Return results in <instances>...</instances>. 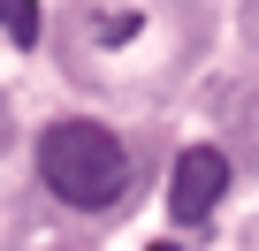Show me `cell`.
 <instances>
[{
	"label": "cell",
	"mask_w": 259,
	"mask_h": 251,
	"mask_svg": "<svg viewBox=\"0 0 259 251\" xmlns=\"http://www.w3.org/2000/svg\"><path fill=\"white\" fill-rule=\"evenodd\" d=\"M38 183L61 206H76V213H107L130 190V153H122V137L107 130V122L69 114V122H54V130L38 137Z\"/></svg>",
	"instance_id": "1"
},
{
	"label": "cell",
	"mask_w": 259,
	"mask_h": 251,
	"mask_svg": "<svg viewBox=\"0 0 259 251\" xmlns=\"http://www.w3.org/2000/svg\"><path fill=\"white\" fill-rule=\"evenodd\" d=\"M221 198H229V153H221V145H191V153H176V175H168V213H176L183 228H198Z\"/></svg>",
	"instance_id": "2"
},
{
	"label": "cell",
	"mask_w": 259,
	"mask_h": 251,
	"mask_svg": "<svg viewBox=\"0 0 259 251\" xmlns=\"http://www.w3.org/2000/svg\"><path fill=\"white\" fill-rule=\"evenodd\" d=\"M0 31H8V38L31 54V46H38V31H46V23H38V0H0Z\"/></svg>",
	"instance_id": "3"
},
{
	"label": "cell",
	"mask_w": 259,
	"mask_h": 251,
	"mask_svg": "<svg viewBox=\"0 0 259 251\" xmlns=\"http://www.w3.org/2000/svg\"><path fill=\"white\" fill-rule=\"evenodd\" d=\"M99 38L122 46V38H138V16H99Z\"/></svg>",
	"instance_id": "4"
},
{
	"label": "cell",
	"mask_w": 259,
	"mask_h": 251,
	"mask_svg": "<svg viewBox=\"0 0 259 251\" xmlns=\"http://www.w3.org/2000/svg\"><path fill=\"white\" fill-rule=\"evenodd\" d=\"M153 251H183V243H153Z\"/></svg>",
	"instance_id": "5"
}]
</instances>
